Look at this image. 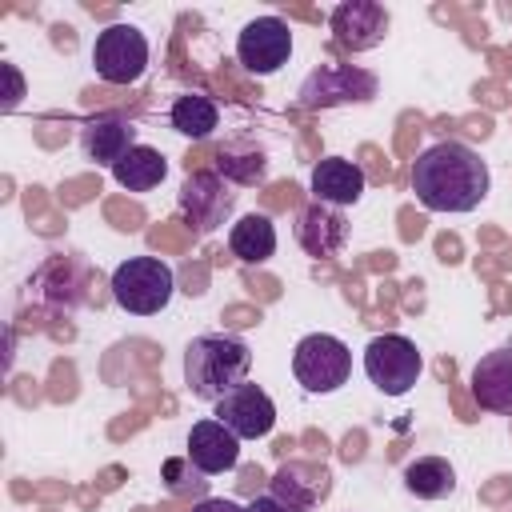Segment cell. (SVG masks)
I'll list each match as a JSON object with an SVG mask.
<instances>
[{"label":"cell","instance_id":"9","mask_svg":"<svg viewBox=\"0 0 512 512\" xmlns=\"http://www.w3.org/2000/svg\"><path fill=\"white\" fill-rule=\"evenodd\" d=\"M176 204H180V216L188 220V228L216 232L220 224H228V216L236 208V192L228 188V180L220 172H188Z\"/></svg>","mask_w":512,"mask_h":512},{"label":"cell","instance_id":"13","mask_svg":"<svg viewBox=\"0 0 512 512\" xmlns=\"http://www.w3.org/2000/svg\"><path fill=\"white\" fill-rule=\"evenodd\" d=\"M136 144H140L136 124L116 116V112H100V116L84 120V128H80V152L96 168H116Z\"/></svg>","mask_w":512,"mask_h":512},{"label":"cell","instance_id":"19","mask_svg":"<svg viewBox=\"0 0 512 512\" xmlns=\"http://www.w3.org/2000/svg\"><path fill=\"white\" fill-rule=\"evenodd\" d=\"M404 488L416 500H444L456 492V468L444 456H416L404 464Z\"/></svg>","mask_w":512,"mask_h":512},{"label":"cell","instance_id":"14","mask_svg":"<svg viewBox=\"0 0 512 512\" xmlns=\"http://www.w3.org/2000/svg\"><path fill=\"white\" fill-rule=\"evenodd\" d=\"M184 456L204 472V476H220V472H232L240 464V436L228 432L216 416L208 420H196L188 428V448Z\"/></svg>","mask_w":512,"mask_h":512},{"label":"cell","instance_id":"12","mask_svg":"<svg viewBox=\"0 0 512 512\" xmlns=\"http://www.w3.org/2000/svg\"><path fill=\"white\" fill-rule=\"evenodd\" d=\"M472 400L492 416H512V336L484 352L468 376Z\"/></svg>","mask_w":512,"mask_h":512},{"label":"cell","instance_id":"22","mask_svg":"<svg viewBox=\"0 0 512 512\" xmlns=\"http://www.w3.org/2000/svg\"><path fill=\"white\" fill-rule=\"evenodd\" d=\"M168 124H172L180 136H188V140H208V136L216 132V124H220V108H216V100L204 96V92H184V96L172 100Z\"/></svg>","mask_w":512,"mask_h":512},{"label":"cell","instance_id":"6","mask_svg":"<svg viewBox=\"0 0 512 512\" xmlns=\"http://www.w3.org/2000/svg\"><path fill=\"white\" fill-rule=\"evenodd\" d=\"M420 372H424V360H420V348L408 336L384 332V336L368 340V348H364V376L372 380L376 392L404 396V392H412Z\"/></svg>","mask_w":512,"mask_h":512},{"label":"cell","instance_id":"23","mask_svg":"<svg viewBox=\"0 0 512 512\" xmlns=\"http://www.w3.org/2000/svg\"><path fill=\"white\" fill-rule=\"evenodd\" d=\"M184 468H192L188 456H172V460H164V480H168V488H172V492H200V488H204V472L184 476Z\"/></svg>","mask_w":512,"mask_h":512},{"label":"cell","instance_id":"10","mask_svg":"<svg viewBox=\"0 0 512 512\" xmlns=\"http://www.w3.org/2000/svg\"><path fill=\"white\" fill-rule=\"evenodd\" d=\"M212 416L228 432H236L240 440H260V436H268L276 428V404H272V396L260 384H248V380L240 388H232L228 396H220L212 404Z\"/></svg>","mask_w":512,"mask_h":512},{"label":"cell","instance_id":"8","mask_svg":"<svg viewBox=\"0 0 512 512\" xmlns=\"http://www.w3.org/2000/svg\"><path fill=\"white\" fill-rule=\"evenodd\" d=\"M236 60L252 76H272L292 60V28L280 16H256L236 36Z\"/></svg>","mask_w":512,"mask_h":512},{"label":"cell","instance_id":"4","mask_svg":"<svg viewBox=\"0 0 512 512\" xmlns=\"http://www.w3.org/2000/svg\"><path fill=\"white\" fill-rule=\"evenodd\" d=\"M292 376H296V384L304 392L328 396V392H336V388L348 384V376H352V352L332 332H308L292 348Z\"/></svg>","mask_w":512,"mask_h":512},{"label":"cell","instance_id":"17","mask_svg":"<svg viewBox=\"0 0 512 512\" xmlns=\"http://www.w3.org/2000/svg\"><path fill=\"white\" fill-rule=\"evenodd\" d=\"M268 484V496H276L288 512H312L328 492V472L308 460H284Z\"/></svg>","mask_w":512,"mask_h":512},{"label":"cell","instance_id":"16","mask_svg":"<svg viewBox=\"0 0 512 512\" xmlns=\"http://www.w3.org/2000/svg\"><path fill=\"white\" fill-rule=\"evenodd\" d=\"M308 188H312V200L320 204H332V208H352L364 188H368V176L356 160H344V156H324L312 164V176H308Z\"/></svg>","mask_w":512,"mask_h":512},{"label":"cell","instance_id":"15","mask_svg":"<svg viewBox=\"0 0 512 512\" xmlns=\"http://www.w3.org/2000/svg\"><path fill=\"white\" fill-rule=\"evenodd\" d=\"M292 232H296V244L308 256H316V260L336 256L348 244V220H344V212L332 208V204H320V200H312V204H304L296 212V228Z\"/></svg>","mask_w":512,"mask_h":512},{"label":"cell","instance_id":"2","mask_svg":"<svg viewBox=\"0 0 512 512\" xmlns=\"http://www.w3.org/2000/svg\"><path fill=\"white\" fill-rule=\"evenodd\" d=\"M248 372H252V348L240 336L208 332V336L188 340L184 348V384L196 400L216 404L220 396L240 388Z\"/></svg>","mask_w":512,"mask_h":512},{"label":"cell","instance_id":"5","mask_svg":"<svg viewBox=\"0 0 512 512\" xmlns=\"http://www.w3.org/2000/svg\"><path fill=\"white\" fill-rule=\"evenodd\" d=\"M376 92H380V80L368 68L320 64L304 76L296 100H300V108L316 112V108H340V104H368V100H376Z\"/></svg>","mask_w":512,"mask_h":512},{"label":"cell","instance_id":"18","mask_svg":"<svg viewBox=\"0 0 512 512\" xmlns=\"http://www.w3.org/2000/svg\"><path fill=\"white\" fill-rule=\"evenodd\" d=\"M228 252L240 264H268L276 256V224L264 212H244L228 228Z\"/></svg>","mask_w":512,"mask_h":512},{"label":"cell","instance_id":"21","mask_svg":"<svg viewBox=\"0 0 512 512\" xmlns=\"http://www.w3.org/2000/svg\"><path fill=\"white\" fill-rule=\"evenodd\" d=\"M164 176H168V160H164L160 148H152V144H136V148L112 168V180H116L120 188H128V192H152V188L164 184Z\"/></svg>","mask_w":512,"mask_h":512},{"label":"cell","instance_id":"20","mask_svg":"<svg viewBox=\"0 0 512 512\" xmlns=\"http://www.w3.org/2000/svg\"><path fill=\"white\" fill-rule=\"evenodd\" d=\"M216 172H220L224 180H232V184H260V180L268 176V156H264V148H260L256 140L240 136V140L220 144V152H216Z\"/></svg>","mask_w":512,"mask_h":512},{"label":"cell","instance_id":"11","mask_svg":"<svg viewBox=\"0 0 512 512\" xmlns=\"http://www.w3.org/2000/svg\"><path fill=\"white\" fill-rule=\"evenodd\" d=\"M328 24H332V36H336L340 48H348V52H368V48L384 44L392 16H388V8L376 4V0H344V4L332 8Z\"/></svg>","mask_w":512,"mask_h":512},{"label":"cell","instance_id":"25","mask_svg":"<svg viewBox=\"0 0 512 512\" xmlns=\"http://www.w3.org/2000/svg\"><path fill=\"white\" fill-rule=\"evenodd\" d=\"M192 512H248V508L236 504V500H224V496H204V500L192 504Z\"/></svg>","mask_w":512,"mask_h":512},{"label":"cell","instance_id":"3","mask_svg":"<svg viewBox=\"0 0 512 512\" xmlns=\"http://www.w3.org/2000/svg\"><path fill=\"white\" fill-rule=\"evenodd\" d=\"M176 272L160 256H128L112 272V300L128 316H156L172 304Z\"/></svg>","mask_w":512,"mask_h":512},{"label":"cell","instance_id":"24","mask_svg":"<svg viewBox=\"0 0 512 512\" xmlns=\"http://www.w3.org/2000/svg\"><path fill=\"white\" fill-rule=\"evenodd\" d=\"M4 76H8V96H4V112H12V108L20 104V96H24V80H20L16 64H4Z\"/></svg>","mask_w":512,"mask_h":512},{"label":"cell","instance_id":"7","mask_svg":"<svg viewBox=\"0 0 512 512\" xmlns=\"http://www.w3.org/2000/svg\"><path fill=\"white\" fill-rule=\"evenodd\" d=\"M148 36L136 24H108L96 32L92 44V68L104 84H136L148 68Z\"/></svg>","mask_w":512,"mask_h":512},{"label":"cell","instance_id":"26","mask_svg":"<svg viewBox=\"0 0 512 512\" xmlns=\"http://www.w3.org/2000/svg\"><path fill=\"white\" fill-rule=\"evenodd\" d=\"M248 512H288V508H284L276 496H268V492H264V496H256V500L248 504Z\"/></svg>","mask_w":512,"mask_h":512},{"label":"cell","instance_id":"1","mask_svg":"<svg viewBox=\"0 0 512 512\" xmlns=\"http://www.w3.org/2000/svg\"><path fill=\"white\" fill-rule=\"evenodd\" d=\"M492 188L488 164L460 140L428 144L412 160V192L428 212H472Z\"/></svg>","mask_w":512,"mask_h":512}]
</instances>
